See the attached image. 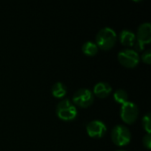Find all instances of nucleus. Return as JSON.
I'll use <instances>...</instances> for the list:
<instances>
[{
  "label": "nucleus",
  "instance_id": "1",
  "mask_svg": "<svg viewBox=\"0 0 151 151\" xmlns=\"http://www.w3.org/2000/svg\"><path fill=\"white\" fill-rule=\"evenodd\" d=\"M117 41V34L111 27H104L102 28L96 35V44L98 49H102L104 50H111Z\"/></svg>",
  "mask_w": 151,
  "mask_h": 151
},
{
  "label": "nucleus",
  "instance_id": "2",
  "mask_svg": "<svg viewBox=\"0 0 151 151\" xmlns=\"http://www.w3.org/2000/svg\"><path fill=\"white\" fill-rule=\"evenodd\" d=\"M56 114L61 120L72 121L77 117V109L69 99H63L57 105Z\"/></svg>",
  "mask_w": 151,
  "mask_h": 151
},
{
  "label": "nucleus",
  "instance_id": "3",
  "mask_svg": "<svg viewBox=\"0 0 151 151\" xmlns=\"http://www.w3.org/2000/svg\"><path fill=\"white\" fill-rule=\"evenodd\" d=\"M132 139L130 130L123 126L118 125L113 127L111 131V140L113 143L119 147H124L130 143Z\"/></svg>",
  "mask_w": 151,
  "mask_h": 151
},
{
  "label": "nucleus",
  "instance_id": "4",
  "mask_svg": "<svg viewBox=\"0 0 151 151\" xmlns=\"http://www.w3.org/2000/svg\"><path fill=\"white\" fill-rule=\"evenodd\" d=\"M139 116L138 106L132 102H127L122 104L120 109V118L121 119L128 125L134 124Z\"/></svg>",
  "mask_w": 151,
  "mask_h": 151
},
{
  "label": "nucleus",
  "instance_id": "5",
  "mask_svg": "<svg viewBox=\"0 0 151 151\" xmlns=\"http://www.w3.org/2000/svg\"><path fill=\"white\" fill-rule=\"evenodd\" d=\"M119 62L127 68H134L140 62L139 54L131 49H125L118 55Z\"/></svg>",
  "mask_w": 151,
  "mask_h": 151
},
{
  "label": "nucleus",
  "instance_id": "6",
  "mask_svg": "<svg viewBox=\"0 0 151 151\" xmlns=\"http://www.w3.org/2000/svg\"><path fill=\"white\" fill-rule=\"evenodd\" d=\"M73 104L81 108H88L94 103V95L88 88L78 89L73 96Z\"/></svg>",
  "mask_w": 151,
  "mask_h": 151
},
{
  "label": "nucleus",
  "instance_id": "7",
  "mask_svg": "<svg viewBox=\"0 0 151 151\" xmlns=\"http://www.w3.org/2000/svg\"><path fill=\"white\" fill-rule=\"evenodd\" d=\"M86 130L89 137L99 139L105 135L107 132V127L104 122L100 120H93L87 125Z\"/></svg>",
  "mask_w": 151,
  "mask_h": 151
},
{
  "label": "nucleus",
  "instance_id": "8",
  "mask_svg": "<svg viewBox=\"0 0 151 151\" xmlns=\"http://www.w3.org/2000/svg\"><path fill=\"white\" fill-rule=\"evenodd\" d=\"M136 40L141 42L142 44H149L151 42V25L146 22L140 25L137 30Z\"/></svg>",
  "mask_w": 151,
  "mask_h": 151
},
{
  "label": "nucleus",
  "instance_id": "9",
  "mask_svg": "<svg viewBox=\"0 0 151 151\" xmlns=\"http://www.w3.org/2000/svg\"><path fill=\"white\" fill-rule=\"evenodd\" d=\"M111 91H112V88L109 83L101 81L95 85L94 90L92 93L93 95H95L96 96L99 98H106L111 94Z\"/></svg>",
  "mask_w": 151,
  "mask_h": 151
},
{
  "label": "nucleus",
  "instance_id": "10",
  "mask_svg": "<svg viewBox=\"0 0 151 151\" xmlns=\"http://www.w3.org/2000/svg\"><path fill=\"white\" fill-rule=\"evenodd\" d=\"M119 41L122 45L127 47H133L136 41V35L129 30H122L119 34Z\"/></svg>",
  "mask_w": 151,
  "mask_h": 151
},
{
  "label": "nucleus",
  "instance_id": "11",
  "mask_svg": "<svg viewBox=\"0 0 151 151\" xmlns=\"http://www.w3.org/2000/svg\"><path fill=\"white\" fill-rule=\"evenodd\" d=\"M66 91L67 88L65 87V85L62 82H56L52 88H51V93L53 95L54 97L56 98H63L65 95H66Z\"/></svg>",
  "mask_w": 151,
  "mask_h": 151
},
{
  "label": "nucleus",
  "instance_id": "12",
  "mask_svg": "<svg viewBox=\"0 0 151 151\" xmlns=\"http://www.w3.org/2000/svg\"><path fill=\"white\" fill-rule=\"evenodd\" d=\"M82 52L89 57H93L95 55L97 54L98 52V47L97 45L93 42H86L83 45H82Z\"/></svg>",
  "mask_w": 151,
  "mask_h": 151
},
{
  "label": "nucleus",
  "instance_id": "13",
  "mask_svg": "<svg viewBox=\"0 0 151 151\" xmlns=\"http://www.w3.org/2000/svg\"><path fill=\"white\" fill-rule=\"evenodd\" d=\"M114 100L120 104H124L125 103L128 102V94L124 89H118L114 92Z\"/></svg>",
  "mask_w": 151,
  "mask_h": 151
},
{
  "label": "nucleus",
  "instance_id": "14",
  "mask_svg": "<svg viewBox=\"0 0 151 151\" xmlns=\"http://www.w3.org/2000/svg\"><path fill=\"white\" fill-rule=\"evenodd\" d=\"M142 127L144 130L147 132V134H150L151 132V119L150 113L148 112L143 118H142Z\"/></svg>",
  "mask_w": 151,
  "mask_h": 151
},
{
  "label": "nucleus",
  "instance_id": "15",
  "mask_svg": "<svg viewBox=\"0 0 151 151\" xmlns=\"http://www.w3.org/2000/svg\"><path fill=\"white\" fill-rule=\"evenodd\" d=\"M142 60L147 64V65H150L151 63V51L150 50H147L146 51H144L142 55Z\"/></svg>",
  "mask_w": 151,
  "mask_h": 151
},
{
  "label": "nucleus",
  "instance_id": "16",
  "mask_svg": "<svg viewBox=\"0 0 151 151\" xmlns=\"http://www.w3.org/2000/svg\"><path fill=\"white\" fill-rule=\"evenodd\" d=\"M133 48H134V51H136L137 53L139 52V51H142L143 50H144V48H145V45L144 44H142L141 42H139V41H135V42H134V44L133 45Z\"/></svg>",
  "mask_w": 151,
  "mask_h": 151
},
{
  "label": "nucleus",
  "instance_id": "17",
  "mask_svg": "<svg viewBox=\"0 0 151 151\" xmlns=\"http://www.w3.org/2000/svg\"><path fill=\"white\" fill-rule=\"evenodd\" d=\"M143 145L146 147V149L150 150L151 148V135L150 134H147L143 137Z\"/></svg>",
  "mask_w": 151,
  "mask_h": 151
},
{
  "label": "nucleus",
  "instance_id": "18",
  "mask_svg": "<svg viewBox=\"0 0 151 151\" xmlns=\"http://www.w3.org/2000/svg\"><path fill=\"white\" fill-rule=\"evenodd\" d=\"M117 151H126V150H117Z\"/></svg>",
  "mask_w": 151,
  "mask_h": 151
}]
</instances>
